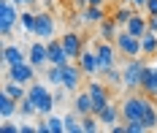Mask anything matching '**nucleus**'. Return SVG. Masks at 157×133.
I'll return each instance as SVG.
<instances>
[{
    "label": "nucleus",
    "instance_id": "17",
    "mask_svg": "<svg viewBox=\"0 0 157 133\" xmlns=\"http://www.w3.org/2000/svg\"><path fill=\"white\" fill-rule=\"evenodd\" d=\"M141 92H146L149 98H157V65H146L141 79Z\"/></svg>",
    "mask_w": 157,
    "mask_h": 133
},
{
    "label": "nucleus",
    "instance_id": "42",
    "mask_svg": "<svg viewBox=\"0 0 157 133\" xmlns=\"http://www.w3.org/2000/svg\"><path fill=\"white\" fill-rule=\"evenodd\" d=\"M155 103H157V98H155Z\"/></svg>",
    "mask_w": 157,
    "mask_h": 133
},
{
    "label": "nucleus",
    "instance_id": "40",
    "mask_svg": "<svg viewBox=\"0 0 157 133\" xmlns=\"http://www.w3.org/2000/svg\"><path fill=\"white\" fill-rule=\"evenodd\" d=\"M90 6H106V0H90Z\"/></svg>",
    "mask_w": 157,
    "mask_h": 133
},
{
    "label": "nucleus",
    "instance_id": "8",
    "mask_svg": "<svg viewBox=\"0 0 157 133\" xmlns=\"http://www.w3.org/2000/svg\"><path fill=\"white\" fill-rule=\"evenodd\" d=\"M54 33H57L54 17L46 14V11H35V30H33V35H38L41 41H49V38H54Z\"/></svg>",
    "mask_w": 157,
    "mask_h": 133
},
{
    "label": "nucleus",
    "instance_id": "37",
    "mask_svg": "<svg viewBox=\"0 0 157 133\" xmlns=\"http://www.w3.org/2000/svg\"><path fill=\"white\" fill-rule=\"evenodd\" d=\"M35 128H38V133H49V122H46V119H41Z\"/></svg>",
    "mask_w": 157,
    "mask_h": 133
},
{
    "label": "nucleus",
    "instance_id": "38",
    "mask_svg": "<svg viewBox=\"0 0 157 133\" xmlns=\"http://www.w3.org/2000/svg\"><path fill=\"white\" fill-rule=\"evenodd\" d=\"M19 8H27V6H35V0H14Z\"/></svg>",
    "mask_w": 157,
    "mask_h": 133
},
{
    "label": "nucleus",
    "instance_id": "7",
    "mask_svg": "<svg viewBox=\"0 0 157 133\" xmlns=\"http://www.w3.org/2000/svg\"><path fill=\"white\" fill-rule=\"evenodd\" d=\"M35 71H38V68L33 65L30 60H25V63H16V65H6V76H3V82H6V79H14V82L30 84L33 79H35Z\"/></svg>",
    "mask_w": 157,
    "mask_h": 133
},
{
    "label": "nucleus",
    "instance_id": "23",
    "mask_svg": "<svg viewBox=\"0 0 157 133\" xmlns=\"http://www.w3.org/2000/svg\"><path fill=\"white\" fill-rule=\"evenodd\" d=\"M141 52H144V54H149V57H155V54H157V33H155V30H149V33L141 35Z\"/></svg>",
    "mask_w": 157,
    "mask_h": 133
},
{
    "label": "nucleus",
    "instance_id": "11",
    "mask_svg": "<svg viewBox=\"0 0 157 133\" xmlns=\"http://www.w3.org/2000/svg\"><path fill=\"white\" fill-rule=\"evenodd\" d=\"M27 60H30L35 68H46L49 65V46H46V41H33L30 44V49H27Z\"/></svg>",
    "mask_w": 157,
    "mask_h": 133
},
{
    "label": "nucleus",
    "instance_id": "25",
    "mask_svg": "<svg viewBox=\"0 0 157 133\" xmlns=\"http://www.w3.org/2000/svg\"><path fill=\"white\" fill-rule=\"evenodd\" d=\"M136 11H138V8H127V6H119V8H117V11L111 14V17L117 19V25H119V27H125L127 22H130V17H133Z\"/></svg>",
    "mask_w": 157,
    "mask_h": 133
},
{
    "label": "nucleus",
    "instance_id": "4",
    "mask_svg": "<svg viewBox=\"0 0 157 133\" xmlns=\"http://www.w3.org/2000/svg\"><path fill=\"white\" fill-rule=\"evenodd\" d=\"M19 6H16L14 0H3L0 3V35L3 38H11L16 30V25H19Z\"/></svg>",
    "mask_w": 157,
    "mask_h": 133
},
{
    "label": "nucleus",
    "instance_id": "24",
    "mask_svg": "<svg viewBox=\"0 0 157 133\" xmlns=\"http://www.w3.org/2000/svg\"><path fill=\"white\" fill-rule=\"evenodd\" d=\"M46 82L52 87H63V65H46Z\"/></svg>",
    "mask_w": 157,
    "mask_h": 133
},
{
    "label": "nucleus",
    "instance_id": "32",
    "mask_svg": "<svg viewBox=\"0 0 157 133\" xmlns=\"http://www.w3.org/2000/svg\"><path fill=\"white\" fill-rule=\"evenodd\" d=\"M71 6H73V11H78V14H84V8L90 6V0H71Z\"/></svg>",
    "mask_w": 157,
    "mask_h": 133
},
{
    "label": "nucleus",
    "instance_id": "29",
    "mask_svg": "<svg viewBox=\"0 0 157 133\" xmlns=\"http://www.w3.org/2000/svg\"><path fill=\"white\" fill-rule=\"evenodd\" d=\"M19 25H22V30L27 35H33V30H35V14H33V11H25V14L19 17Z\"/></svg>",
    "mask_w": 157,
    "mask_h": 133
},
{
    "label": "nucleus",
    "instance_id": "16",
    "mask_svg": "<svg viewBox=\"0 0 157 133\" xmlns=\"http://www.w3.org/2000/svg\"><path fill=\"white\" fill-rule=\"evenodd\" d=\"M125 30H127L130 35H138V38H141L144 33H149V17H146V14H138V11H136V14L130 17V22L125 25Z\"/></svg>",
    "mask_w": 157,
    "mask_h": 133
},
{
    "label": "nucleus",
    "instance_id": "18",
    "mask_svg": "<svg viewBox=\"0 0 157 133\" xmlns=\"http://www.w3.org/2000/svg\"><path fill=\"white\" fill-rule=\"evenodd\" d=\"M98 119H100V125H103V128H114V125L122 119V109H119V106H114V103H109L103 111H98Z\"/></svg>",
    "mask_w": 157,
    "mask_h": 133
},
{
    "label": "nucleus",
    "instance_id": "39",
    "mask_svg": "<svg viewBox=\"0 0 157 133\" xmlns=\"http://www.w3.org/2000/svg\"><path fill=\"white\" fill-rule=\"evenodd\" d=\"M22 133H38V128L35 125H22Z\"/></svg>",
    "mask_w": 157,
    "mask_h": 133
},
{
    "label": "nucleus",
    "instance_id": "10",
    "mask_svg": "<svg viewBox=\"0 0 157 133\" xmlns=\"http://www.w3.org/2000/svg\"><path fill=\"white\" fill-rule=\"evenodd\" d=\"M81 76H84V71H81V65H73V63H65L63 65V87L68 90V92H78L81 90Z\"/></svg>",
    "mask_w": 157,
    "mask_h": 133
},
{
    "label": "nucleus",
    "instance_id": "6",
    "mask_svg": "<svg viewBox=\"0 0 157 133\" xmlns=\"http://www.w3.org/2000/svg\"><path fill=\"white\" fill-rule=\"evenodd\" d=\"M95 52H98V63H100V73L103 71H109L111 65H117V57H119V49H117V44L114 41H98L95 44Z\"/></svg>",
    "mask_w": 157,
    "mask_h": 133
},
{
    "label": "nucleus",
    "instance_id": "3",
    "mask_svg": "<svg viewBox=\"0 0 157 133\" xmlns=\"http://www.w3.org/2000/svg\"><path fill=\"white\" fill-rule=\"evenodd\" d=\"M144 71H146V60H144V57H127V60H125L122 73H125V90H127V92L141 90Z\"/></svg>",
    "mask_w": 157,
    "mask_h": 133
},
{
    "label": "nucleus",
    "instance_id": "5",
    "mask_svg": "<svg viewBox=\"0 0 157 133\" xmlns=\"http://www.w3.org/2000/svg\"><path fill=\"white\" fill-rule=\"evenodd\" d=\"M114 44H117V49H119L122 57H141L144 54L141 52V38H138V35H130L125 27L119 30V35H117Z\"/></svg>",
    "mask_w": 157,
    "mask_h": 133
},
{
    "label": "nucleus",
    "instance_id": "12",
    "mask_svg": "<svg viewBox=\"0 0 157 133\" xmlns=\"http://www.w3.org/2000/svg\"><path fill=\"white\" fill-rule=\"evenodd\" d=\"M76 63L81 65L84 76H98V73H100V63H98V52L95 49H87V46H84V52L78 54Z\"/></svg>",
    "mask_w": 157,
    "mask_h": 133
},
{
    "label": "nucleus",
    "instance_id": "21",
    "mask_svg": "<svg viewBox=\"0 0 157 133\" xmlns=\"http://www.w3.org/2000/svg\"><path fill=\"white\" fill-rule=\"evenodd\" d=\"M100 76L106 79L109 87H125V73H122V68H117V65H111L109 71H103Z\"/></svg>",
    "mask_w": 157,
    "mask_h": 133
},
{
    "label": "nucleus",
    "instance_id": "31",
    "mask_svg": "<svg viewBox=\"0 0 157 133\" xmlns=\"http://www.w3.org/2000/svg\"><path fill=\"white\" fill-rule=\"evenodd\" d=\"M0 131L3 133H22V125H16V122H11V119H3Z\"/></svg>",
    "mask_w": 157,
    "mask_h": 133
},
{
    "label": "nucleus",
    "instance_id": "22",
    "mask_svg": "<svg viewBox=\"0 0 157 133\" xmlns=\"http://www.w3.org/2000/svg\"><path fill=\"white\" fill-rule=\"evenodd\" d=\"M81 17H84V22H90V25H100V22L109 17V14L103 11V6H87Z\"/></svg>",
    "mask_w": 157,
    "mask_h": 133
},
{
    "label": "nucleus",
    "instance_id": "33",
    "mask_svg": "<svg viewBox=\"0 0 157 133\" xmlns=\"http://www.w3.org/2000/svg\"><path fill=\"white\" fill-rule=\"evenodd\" d=\"M146 14H157V0H146Z\"/></svg>",
    "mask_w": 157,
    "mask_h": 133
},
{
    "label": "nucleus",
    "instance_id": "26",
    "mask_svg": "<svg viewBox=\"0 0 157 133\" xmlns=\"http://www.w3.org/2000/svg\"><path fill=\"white\" fill-rule=\"evenodd\" d=\"M65 131L68 133H84V128H81V114H65Z\"/></svg>",
    "mask_w": 157,
    "mask_h": 133
},
{
    "label": "nucleus",
    "instance_id": "19",
    "mask_svg": "<svg viewBox=\"0 0 157 133\" xmlns=\"http://www.w3.org/2000/svg\"><path fill=\"white\" fill-rule=\"evenodd\" d=\"M119 25H117V19L114 17H106L100 25H98V35L103 38V41H117V35H119Z\"/></svg>",
    "mask_w": 157,
    "mask_h": 133
},
{
    "label": "nucleus",
    "instance_id": "41",
    "mask_svg": "<svg viewBox=\"0 0 157 133\" xmlns=\"http://www.w3.org/2000/svg\"><path fill=\"white\" fill-rule=\"evenodd\" d=\"M155 65H157V54H155Z\"/></svg>",
    "mask_w": 157,
    "mask_h": 133
},
{
    "label": "nucleus",
    "instance_id": "14",
    "mask_svg": "<svg viewBox=\"0 0 157 133\" xmlns=\"http://www.w3.org/2000/svg\"><path fill=\"white\" fill-rule=\"evenodd\" d=\"M60 38H63V46H65V52H68V57H71V60H78V54H81L84 46H87L84 38H81L78 33H73V30H68V33L60 35Z\"/></svg>",
    "mask_w": 157,
    "mask_h": 133
},
{
    "label": "nucleus",
    "instance_id": "1",
    "mask_svg": "<svg viewBox=\"0 0 157 133\" xmlns=\"http://www.w3.org/2000/svg\"><path fill=\"white\" fill-rule=\"evenodd\" d=\"M27 98L35 103V109H38L41 117L52 114V109L57 106V103H54V92H49V87L41 84V82H30L27 84Z\"/></svg>",
    "mask_w": 157,
    "mask_h": 133
},
{
    "label": "nucleus",
    "instance_id": "27",
    "mask_svg": "<svg viewBox=\"0 0 157 133\" xmlns=\"http://www.w3.org/2000/svg\"><path fill=\"white\" fill-rule=\"evenodd\" d=\"M19 117H25V119H30V117H41L38 114V109H35V103L30 98L19 100Z\"/></svg>",
    "mask_w": 157,
    "mask_h": 133
},
{
    "label": "nucleus",
    "instance_id": "15",
    "mask_svg": "<svg viewBox=\"0 0 157 133\" xmlns=\"http://www.w3.org/2000/svg\"><path fill=\"white\" fill-rule=\"evenodd\" d=\"M73 111L81 117L87 114H95V103H92V95H90V90H78L76 98H73Z\"/></svg>",
    "mask_w": 157,
    "mask_h": 133
},
{
    "label": "nucleus",
    "instance_id": "20",
    "mask_svg": "<svg viewBox=\"0 0 157 133\" xmlns=\"http://www.w3.org/2000/svg\"><path fill=\"white\" fill-rule=\"evenodd\" d=\"M25 60H27V54L22 52V46H16V44L3 46V63L6 65H16V63H25Z\"/></svg>",
    "mask_w": 157,
    "mask_h": 133
},
{
    "label": "nucleus",
    "instance_id": "9",
    "mask_svg": "<svg viewBox=\"0 0 157 133\" xmlns=\"http://www.w3.org/2000/svg\"><path fill=\"white\" fill-rule=\"evenodd\" d=\"M87 90H90V95H92L95 114H98V111H103V109L111 103V92H109V84H106V82H98V79H92V82L87 84Z\"/></svg>",
    "mask_w": 157,
    "mask_h": 133
},
{
    "label": "nucleus",
    "instance_id": "2",
    "mask_svg": "<svg viewBox=\"0 0 157 133\" xmlns=\"http://www.w3.org/2000/svg\"><path fill=\"white\" fill-rule=\"evenodd\" d=\"M149 95L141 92V90H136V92H130L125 100H122V119L130 122V119H144V111H146V103H149Z\"/></svg>",
    "mask_w": 157,
    "mask_h": 133
},
{
    "label": "nucleus",
    "instance_id": "35",
    "mask_svg": "<svg viewBox=\"0 0 157 133\" xmlns=\"http://www.w3.org/2000/svg\"><path fill=\"white\" fill-rule=\"evenodd\" d=\"M146 17H149V30L157 33V14H146Z\"/></svg>",
    "mask_w": 157,
    "mask_h": 133
},
{
    "label": "nucleus",
    "instance_id": "28",
    "mask_svg": "<svg viewBox=\"0 0 157 133\" xmlns=\"http://www.w3.org/2000/svg\"><path fill=\"white\" fill-rule=\"evenodd\" d=\"M81 128H84V133H95V131H100V119H98V114H87V117H81Z\"/></svg>",
    "mask_w": 157,
    "mask_h": 133
},
{
    "label": "nucleus",
    "instance_id": "34",
    "mask_svg": "<svg viewBox=\"0 0 157 133\" xmlns=\"http://www.w3.org/2000/svg\"><path fill=\"white\" fill-rule=\"evenodd\" d=\"M65 100V87H60L57 92H54V103H63Z\"/></svg>",
    "mask_w": 157,
    "mask_h": 133
},
{
    "label": "nucleus",
    "instance_id": "13",
    "mask_svg": "<svg viewBox=\"0 0 157 133\" xmlns=\"http://www.w3.org/2000/svg\"><path fill=\"white\" fill-rule=\"evenodd\" d=\"M46 46H49V63L52 65H65V63H71V57H68V52H65L63 46V38H49L46 41Z\"/></svg>",
    "mask_w": 157,
    "mask_h": 133
},
{
    "label": "nucleus",
    "instance_id": "36",
    "mask_svg": "<svg viewBox=\"0 0 157 133\" xmlns=\"http://www.w3.org/2000/svg\"><path fill=\"white\" fill-rule=\"evenodd\" d=\"M127 3H130L133 8H138V11H141V8H146V0H127Z\"/></svg>",
    "mask_w": 157,
    "mask_h": 133
},
{
    "label": "nucleus",
    "instance_id": "30",
    "mask_svg": "<svg viewBox=\"0 0 157 133\" xmlns=\"http://www.w3.org/2000/svg\"><path fill=\"white\" fill-rule=\"evenodd\" d=\"M46 122H49V133H63L65 131V117L46 114Z\"/></svg>",
    "mask_w": 157,
    "mask_h": 133
}]
</instances>
